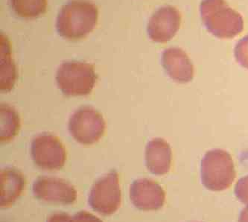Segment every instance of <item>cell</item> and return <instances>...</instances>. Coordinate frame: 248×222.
I'll list each match as a JSON object with an SVG mask.
<instances>
[{
	"mask_svg": "<svg viewBox=\"0 0 248 222\" xmlns=\"http://www.w3.org/2000/svg\"><path fill=\"white\" fill-rule=\"evenodd\" d=\"M98 10L89 0H71L61 8L56 29L61 37L76 40L87 37L95 27Z\"/></svg>",
	"mask_w": 248,
	"mask_h": 222,
	"instance_id": "obj_1",
	"label": "cell"
},
{
	"mask_svg": "<svg viewBox=\"0 0 248 222\" xmlns=\"http://www.w3.org/2000/svg\"><path fill=\"white\" fill-rule=\"evenodd\" d=\"M201 16L209 32L220 39H232L244 29L242 15L225 0H202Z\"/></svg>",
	"mask_w": 248,
	"mask_h": 222,
	"instance_id": "obj_2",
	"label": "cell"
},
{
	"mask_svg": "<svg viewBox=\"0 0 248 222\" xmlns=\"http://www.w3.org/2000/svg\"><path fill=\"white\" fill-rule=\"evenodd\" d=\"M201 176L202 184L210 191L229 188L236 176L232 157L222 149L207 151L202 160Z\"/></svg>",
	"mask_w": 248,
	"mask_h": 222,
	"instance_id": "obj_3",
	"label": "cell"
},
{
	"mask_svg": "<svg viewBox=\"0 0 248 222\" xmlns=\"http://www.w3.org/2000/svg\"><path fill=\"white\" fill-rule=\"evenodd\" d=\"M97 79L92 64L78 61L63 62L56 73L58 88L68 96L88 95L95 87Z\"/></svg>",
	"mask_w": 248,
	"mask_h": 222,
	"instance_id": "obj_4",
	"label": "cell"
},
{
	"mask_svg": "<svg viewBox=\"0 0 248 222\" xmlns=\"http://www.w3.org/2000/svg\"><path fill=\"white\" fill-rule=\"evenodd\" d=\"M105 121L95 108L84 106L78 108L69 120V131L79 143L91 145L98 142L105 133Z\"/></svg>",
	"mask_w": 248,
	"mask_h": 222,
	"instance_id": "obj_5",
	"label": "cell"
},
{
	"mask_svg": "<svg viewBox=\"0 0 248 222\" xmlns=\"http://www.w3.org/2000/svg\"><path fill=\"white\" fill-rule=\"evenodd\" d=\"M88 203L94 211L105 216H110L119 209L121 189L116 170L110 171L95 181L89 194Z\"/></svg>",
	"mask_w": 248,
	"mask_h": 222,
	"instance_id": "obj_6",
	"label": "cell"
},
{
	"mask_svg": "<svg viewBox=\"0 0 248 222\" xmlns=\"http://www.w3.org/2000/svg\"><path fill=\"white\" fill-rule=\"evenodd\" d=\"M31 154L34 163L45 170H58L66 163V148L58 137L48 133L33 140Z\"/></svg>",
	"mask_w": 248,
	"mask_h": 222,
	"instance_id": "obj_7",
	"label": "cell"
},
{
	"mask_svg": "<svg viewBox=\"0 0 248 222\" xmlns=\"http://www.w3.org/2000/svg\"><path fill=\"white\" fill-rule=\"evenodd\" d=\"M32 191L37 199L62 205H71L78 197L75 187L66 180L58 177H38L33 184Z\"/></svg>",
	"mask_w": 248,
	"mask_h": 222,
	"instance_id": "obj_8",
	"label": "cell"
},
{
	"mask_svg": "<svg viewBox=\"0 0 248 222\" xmlns=\"http://www.w3.org/2000/svg\"><path fill=\"white\" fill-rule=\"evenodd\" d=\"M181 13L173 6L161 7L154 13L148 22V36L156 43H166L177 34L181 26Z\"/></svg>",
	"mask_w": 248,
	"mask_h": 222,
	"instance_id": "obj_9",
	"label": "cell"
},
{
	"mask_svg": "<svg viewBox=\"0 0 248 222\" xmlns=\"http://www.w3.org/2000/svg\"><path fill=\"white\" fill-rule=\"evenodd\" d=\"M130 198L136 208L142 211L161 209L166 201V193L161 186L150 179L134 180L130 187Z\"/></svg>",
	"mask_w": 248,
	"mask_h": 222,
	"instance_id": "obj_10",
	"label": "cell"
},
{
	"mask_svg": "<svg viewBox=\"0 0 248 222\" xmlns=\"http://www.w3.org/2000/svg\"><path fill=\"white\" fill-rule=\"evenodd\" d=\"M161 63L168 76L175 82L186 84L193 79V64L181 48L171 47L165 50L162 54Z\"/></svg>",
	"mask_w": 248,
	"mask_h": 222,
	"instance_id": "obj_11",
	"label": "cell"
},
{
	"mask_svg": "<svg viewBox=\"0 0 248 222\" xmlns=\"http://www.w3.org/2000/svg\"><path fill=\"white\" fill-rule=\"evenodd\" d=\"M172 151L170 144L162 138H155L147 144L145 165L155 175L167 174L172 163Z\"/></svg>",
	"mask_w": 248,
	"mask_h": 222,
	"instance_id": "obj_12",
	"label": "cell"
},
{
	"mask_svg": "<svg viewBox=\"0 0 248 222\" xmlns=\"http://www.w3.org/2000/svg\"><path fill=\"white\" fill-rule=\"evenodd\" d=\"M1 207L12 206L23 193L26 184L24 176L15 168H5L1 171Z\"/></svg>",
	"mask_w": 248,
	"mask_h": 222,
	"instance_id": "obj_13",
	"label": "cell"
},
{
	"mask_svg": "<svg viewBox=\"0 0 248 222\" xmlns=\"http://www.w3.org/2000/svg\"><path fill=\"white\" fill-rule=\"evenodd\" d=\"M8 40L2 37L1 43V78L0 87L4 92H8L13 88L17 79V72L13 61L11 58Z\"/></svg>",
	"mask_w": 248,
	"mask_h": 222,
	"instance_id": "obj_14",
	"label": "cell"
},
{
	"mask_svg": "<svg viewBox=\"0 0 248 222\" xmlns=\"http://www.w3.org/2000/svg\"><path fill=\"white\" fill-rule=\"evenodd\" d=\"M0 113H1V126H0L1 142H8L19 132L20 128V118L16 110L6 104L1 105Z\"/></svg>",
	"mask_w": 248,
	"mask_h": 222,
	"instance_id": "obj_15",
	"label": "cell"
},
{
	"mask_svg": "<svg viewBox=\"0 0 248 222\" xmlns=\"http://www.w3.org/2000/svg\"><path fill=\"white\" fill-rule=\"evenodd\" d=\"M11 5L18 16L33 19L46 12L47 0H11Z\"/></svg>",
	"mask_w": 248,
	"mask_h": 222,
	"instance_id": "obj_16",
	"label": "cell"
},
{
	"mask_svg": "<svg viewBox=\"0 0 248 222\" xmlns=\"http://www.w3.org/2000/svg\"><path fill=\"white\" fill-rule=\"evenodd\" d=\"M235 58L242 67L248 69V35L237 43L235 47Z\"/></svg>",
	"mask_w": 248,
	"mask_h": 222,
	"instance_id": "obj_17",
	"label": "cell"
},
{
	"mask_svg": "<svg viewBox=\"0 0 248 222\" xmlns=\"http://www.w3.org/2000/svg\"><path fill=\"white\" fill-rule=\"evenodd\" d=\"M235 194L241 202L248 204V175L242 177L237 182L235 187Z\"/></svg>",
	"mask_w": 248,
	"mask_h": 222,
	"instance_id": "obj_18",
	"label": "cell"
},
{
	"mask_svg": "<svg viewBox=\"0 0 248 222\" xmlns=\"http://www.w3.org/2000/svg\"><path fill=\"white\" fill-rule=\"evenodd\" d=\"M69 222H103L99 218L91 213L81 211L71 217Z\"/></svg>",
	"mask_w": 248,
	"mask_h": 222,
	"instance_id": "obj_19",
	"label": "cell"
},
{
	"mask_svg": "<svg viewBox=\"0 0 248 222\" xmlns=\"http://www.w3.org/2000/svg\"><path fill=\"white\" fill-rule=\"evenodd\" d=\"M71 217L66 213H56L51 215L46 222H69Z\"/></svg>",
	"mask_w": 248,
	"mask_h": 222,
	"instance_id": "obj_20",
	"label": "cell"
},
{
	"mask_svg": "<svg viewBox=\"0 0 248 222\" xmlns=\"http://www.w3.org/2000/svg\"><path fill=\"white\" fill-rule=\"evenodd\" d=\"M239 222H248V204L241 212Z\"/></svg>",
	"mask_w": 248,
	"mask_h": 222,
	"instance_id": "obj_21",
	"label": "cell"
}]
</instances>
